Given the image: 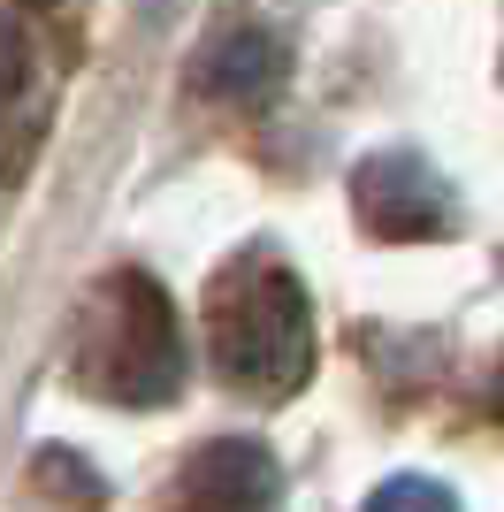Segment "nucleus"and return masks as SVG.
<instances>
[{
	"instance_id": "f257e3e1",
	"label": "nucleus",
	"mask_w": 504,
	"mask_h": 512,
	"mask_svg": "<svg viewBox=\"0 0 504 512\" xmlns=\"http://www.w3.org/2000/svg\"><path fill=\"white\" fill-rule=\"evenodd\" d=\"M207 360L252 406H283L314 383V360H321L314 291L298 283V268L283 253L245 245L207 283Z\"/></svg>"
},
{
	"instance_id": "39448f33",
	"label": "nucleus",
	"mask_w": 504,
	"mask_h": 512,
	"mask_svg": "<svg viewBox=\"0 0 504 512\" xmlns=\"http://www.w3.org/2000/svg\"><path fill=\"white\" fill-rule=\"evenodd\" d=\"M283 85H291V46L275 39L268 23H222L207 46H199V62H191V92L214 107H230V115H260V107L283 100Z\"/></svg>"
},
{
	"instance_id": "423d86ee",
	"label": "nucleus",
	"mask_w": 504,
	"mask_h": 512,
	"mask_svg": "<svg viewBox=\"0 0 504 512\" xmlns=\"http://www.w3.org/2000/svg\"><path fill=\"white\" fill-rule=\"evenodd\" d=\"M359 512H466V505H459L451 482H436V474H390V482L367 490Z\"/></svg>"
},
{
	"instance_id": "6e6552de",
	"label": "nucleus",
	"mask_w": 504,
	"mask_h": 512,
	"mask_svg": "<svg viewBox=\"0 0 504 512\" xmlns=\"http://www.w3.org/2000/svg\"><path fill=\"white\" fill-rule=\"evenodd\" d=\"M176 16V0H146V23H168Z\"/></svg>"
},
{
	"instance_id": "7ed1b4c3",
	"label": "nucleus",
	"mask_w": 504,
	"mask_h": 512,
	"mask_svg": "<svg viewBox=\"0 0 504 512\" xmlns=\"http://www.w3.org/2000/svg\"><path fill=\"white\" fill-rule=\"evenodd\" d=\"M352 214L367 222V237L382 245H420V237H443L451 230V184L436 176V161L390 146V153H367L352 169Z\"/></svg>"
},
{
	"instance_id": "20e7f679",
	"label": "nucleus",
	"mask_w": 504,
	"mask_h": 512,
	"mask_svg": "<svg viewBox=\"0 0 504 512\" xmlns=\"http://www.w3.org/2000/svg\"><path fill=\"white\" fill-rule=\"evenodd\" d=\"M283 505V467L252 436H214L176 467L161 512H275Z\"/></svg>"
},
{
	"instance_id": "1a4fd4ad",
	"label": "nucleus",
	"mask_w": 504,
	"mask_h": 512,
	"mask_svg": "<svg viewBox=\"0 0 504 512\" xmlns=\"http://www.w3.org/2000/svg\"><path fill=\"white\" fill-rule=\"evenodd\" d=\"M497 413H504V360H497Z\"/></svg>"
},
{
	"instance_id": "f03ea898",
	"label": "nucleus",
	"mask_w": 504,
	"mask_h": 512,
	"mask_svg": "<svg viewBox=\"0 0 504 512\" xmlns=\"http://www.w3.org/2000/svg\"><path fill=\"white\" fill-rule=\"evenodd\" d=\"M191 344H184V314L161 291V276L146 268H107L77 306L69 329V383L100 406H130L153 413L184 390Z\"/></svg>"
},
{
	"instance_id": "0eeeda50",
	"label": "nucleus",
	"mask_w": 504,
	"mask_h": 512,
	"mask_svg": "<svg viewBox=\"0 0 504 512\" xmlns=\"http://www.w3.org/2000/svg\"><path fill=\"white\" fill-rule=\"evenodd\" d=\"M39 474H46V490L62 497V505H69V497H77L84 512H100V505H107V490H100V474L84 467L77 451H62V444H46V451H39Z\"/></svg>"
}]
</instances>
